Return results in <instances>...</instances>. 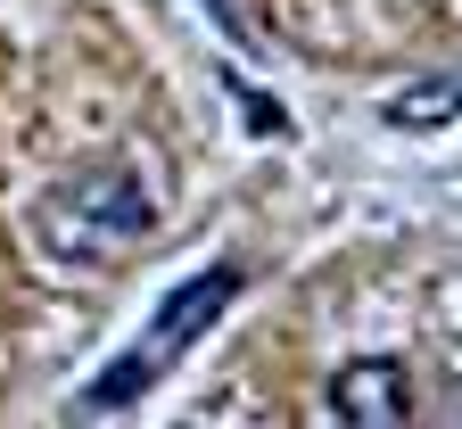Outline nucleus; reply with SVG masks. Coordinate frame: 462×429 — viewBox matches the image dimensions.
Returning a JSON list of instances; mask_svg holds the SVG:
<instances>
[{
	"instance_id": "f257e3e1",
	"label": "nucleus",
	"mask_w": 462,
	"mask_h": 429,
	"mask_svg": "<svg viewBox=\"0 0 462 429\" xmlns=\"http://www.w3.org/2000/svg\"><path fill=\"white\" fill-rule=\"evenodd\" d=\"M240 289H248V265H240V256H215L207 273H190V281H182V289H173V297L157 305V314H149V331H141V339H133V347H125V355H116L107 372H99V380L75 396V421L141 405V396H149V388L173 372V363H182V355H190V347H199V339L223 322V305L240 297Z\"/></svg>"
},
{
	"instance_id": "f03ea898",
	"label": "nucleus",
	"mask_w": 462,
	"mask_h": 429,
	"mask_svg": "<svg viewBox=\"0 0 462 429\" xmlns=\"http://www.w3.org/2000/svg\"><path fill=\"white\" fill-rule=\"evenodd\" d=\"M149 231H157V207L125 165H83L58 191H42V207H33V239L58 265H116Z\"/></svg>"
},
{
	"instance_id": "7ed1b4c3",
	"label": "nucleus",
	"mask_w": 462,
	"mask_h": 429,
	"mask_svg": "<svg viewBox=\"0 0 462 429\" xmlns=\"http://www.w3.org/2000/svg\"><path fill=\"white\" fill-rule=\"evenodd\" d=\"M322 429H413V380L396 355H364L322 388Z\"/></svg>"
},
{
	"instance_id": "20e7f679",
	"label": "nucleus",
	"mask_w": 462,
	"mask_h": 429,
	"mask_svg": "<svg viewBox=\"0 0 462 429\" xmlns=\"http://www.w3.org/2000/svg\"><path fill=\"white\" fill-rule=\"evenodd\" d=\"M430 116H438V125L454 116V75H430L421 91H404V99H388V125H404V133H430Z\"/></svg>"
}]
</instances>
